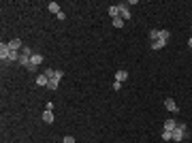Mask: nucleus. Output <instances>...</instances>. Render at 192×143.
I'll list each match as a JSON object with an SVG mask.
<instances>
[{
    "label": "nucleus",
    "instance_id": "13",
    "mask_svg": "<svg viewBox=\"0 0 192 143\" xmlns=\"http://www.w3.org/2000/svg\"><path fill=\"white\" fill-rule=\"evenodd\" d=\"M47 9H49V11H51V13H56V15H58V13L62 11V9H60V4H58V2H49V4H47Z\"/></svg>",
    "mask_w": 192,
    "mask_h": 143
},
{
    "label": "nucleus",
    "instance_id": "10",
    "mask_svg": "<svg viewBox=\"0 0 192 143\" xmlns=\"http://www.w3.org/2000/svg\"><path fill=\"white\" fill-rule=\"evenodd\" d=\"M109 15H111V19H115V17H120V7H118V4H113V7H109Z\"/></svg>",
    "mask_w": 192,
    "mask_h": 143
},
{
    "label": "nucleus",
    "instance_id": "22",
    "mask_svg": "<svg viewBox=\"0 0 192 143\" xmlns=\"http://www.w3.org/2000/svg\"><path fill=\"white\" fill-rule=\"evenodd\" d=\"M56 17H58V19H66V13H64V11H60L58 15H56Z\"/></svg>",
    "mask_w": 192,
    "mask_h": 143
},
{
    "label": "nucleus",
    "instance_id": "2",
    "mask_svg": "<svg viewBox=\"0 0 192 143\" xmlns=\"http://www.w3.org/2000/svg\"><path fill=\"white\" fill-rule=\"evenodd\" d=\"M9 56H11L9 41H2V43H0V58H2V62H9Z\"/></svg>",
    "mask_w": 192,
    "mask_h": 143
},
{
    "label": "nucleus",
    "instance_id": "9",
    "mask_svg": "<svg viewBox=\"0 0 192 143\" xmlns=\"http://www.w3.org/2000/svg\"><path fill=\"white\" fill-rule=\"evenodd\" d=\"M43 122H45V124H51V122H53V111H47V109H45V111H43Z\"/></svg>",
    "mask_w": 192,
    "mask_h": 143
},
{
    "label": "nucleus",
    "instance_id": "20",
    "mask_svg": "<svg viewBox=\"0 0 192 143\" xmlns=\"http://www.w3.org/2000/svg\"><path fill=\"white\" fill-rule=\"evenodd\" d=\"M111 88H113L115 92H120V90H122V84H120V81H113V85H111Z\"/></svg>",
    "mask_w": 192,
    "mask_h": 143
},
{
    "label": "nucleus",
    "instance_id": "19",
    "mask_svg": "<svg viewBox=\"0 0 192 143\" xmlns=\"http://www.w3.org/2000/svg\"><path fill=\"white\" fill-rule=\"evenodd\" d=\"M162 139H164V141H173V137H171L169 130H162Z\"/></svg>",
    "mask_w": 192,
    "mask_h": 143
},
{
    "label": "nucleus",
    "instance_id": "23",
    "mask_svg": "<svg viewBox=\"0 0 192 143\" xmlns=\"http://www.w3.org/2000/svg\"><path fill=\"white\" fill-rule=\"evenodd\" d=\"M188 47L192 49V36H190V38H188Z\"/></svg>",
    "mask_w": 192,
    "mask_h": 143
},
{
    "label": "nucleus",
    "instance_id": "17",
    "mask_svg": "<svg viewBox=\"0 0 192 143\" xmlns=\"http://www.w3.org/2000/svg\"><path fill=\"white\" fill-rule=\"evenodd\" d=\"M32 54H34V51H32L30 47H26V45H24V49H22V56H28V58H30Z\"/></svg>",
    "mask_w": 192,
    "mask_h": 143
},
{
    "label": "nucleus",
    "instance_id": "7",
    "mask_svg": "<svg viewBox=\"0 0 192 143\" xmlns=\"http://www.w3.org/2000/svg\"><path fill=\"white\" fill-rule=\"evenodd\" d=\"M126 79H128V71H118V73H115V81L124 84Z\"/></svg>",
    "mask_w": 192,
    "mask_h": 143
},
{
    "label": "nucleus",
    "instance_id": "12",
    "mask_svg": "<svg viewBox=\"0 0 192 143\" xmlns=\"http://www.w3.org/2000/svg\"><path fill=\"white\" fill-rule=\"evenodd\" d=\"M169 38H171V32H169V30H160V32H158V41H164V43H167Z\"/></svg>",
    "mask_w": 192,
    "mask_h": 143
},
{
    "label": "nucleus",
    "instance_id": "14",
    "mask_svg": "<svg viewBox=\"0 0 192 143\" xmlns=\"http://www.w3.org/2000/svg\"><path fill=\"white\" fill-rule=\"evenodd\" d=\"M164 45H167L164 41H152V49H154V51H158V49H162Z\"/></svg>",
    "mask_w": 192,
    "mask_h": 143
},
{
    "label": "nucleus",
    "instance_id": "4",
    "mask_svg": "<svg viewBox=\"0 0 192 143\" xmlns=\"http://www.w3.org/2000/svg\"><path fill=\"white\" fill-rule=\"evenodd\" d=\"M9 49H11V51H22V49H24L22 38H11V41H9Z\"/></svg>",
    "mask_w": 192,
    "mask_h": 143
},
{
    "label": "nucleus",
    "instance_id": "18",
    "mask_svg": "<svg viewBox=\"0 0 192 143\" xmlns=\"http://www.w3.org/2000/svg\"><path fill=\"white\" fill-rule=\"evenodd\" d=\"M158 32H160V30H156V28L149 30V38H152V41H158Z\"/></svg>",
    "mask_w": 192,
    "mask_h": 143
},
{
    "label": "nucleus",
    "instance_id": "11",
    "mask_svg": "<svg viewBox=\"0 0 192 143\" xmlns=\"http://www.w3.org/2000/svg\"><path fill=\"white\" fill-rule=\"evenodd\" d=\"M58 85H60V81H58V79H49L47 90H49V92H56V90H58Z\"/></svg>",
    "mask_w": 192,
    "mask_h": 143
},
{
    "label": "nucleus",
    "instance_id": "1",
    "mask_svg": "<svg viewBox=\"0 0 192 143\" xmlns=\"http://www.w3.org/2000/svg\"><path fill=\"white\" fill-rule=\"evenodd\" d=\"M171 137H173V141H175V143L184 141V139L188 137V126H186V124H177V128L171 132Z\"/></svg>",
    "mask_w": 192,
    "mask_h": 143
},
{
    "label": "nucleus",
    "instance_id": "5",
    "mask_svg": "<svg viewBox=\"0 0 192 143\" xmlns=\"http://www.w3.org/2000/svg\"><path fill=\"white\" fill-rule=\"evenodd\" d=\"M120 7V17L126 22V19H130V9H128V4L124 2V4H118Z\"/></svg>",
    "mask_w": 192,
    "mask_h": 143
},
{
    "label": "nucleus",
    "instance_id": "3",
    "mask_svg": "<svg viewBox=\"0 0 192 143\" xmlns=\"http://www.w3.org/2000/svg\"><path fill=\"white\" fill-rule=\"evenodd\" d=\"M164 107H167V111H171V113H179V107H177V103H175L173 98H164Z\"/></svg>",
    "mask_w": 192,
    "mask_h": 143
},
{
    "label": "nucleus",
    "instance_id": "21",
    "mask_svg": "<svg viewBox=\"0 0 192 143\" xmlns=\"http://www.w3.org/2000/svg\"><path fill=\"white\" fill-rule=\"evenodd\" d=\"M62 143H77V141H75L73 137H64V139H62Z\"/></svg>",
    "mask_w": 192,
    "mask_h": 143
},
{
    "label": "nucleus",
    "instance_id": "6",
    "mask_svg": "<svg viewBox=\"0 0 192 143\" xmlns=\"http://www.w3.org/2000/svg\"><path fill=\"white\" fill-rule=\"evenodd\" d=\"M47 84H49V79H47L45 73H43V75H36V85H38V88H47Z\"/></svg>",
    "mask_w": 192,
    "mask_h": 143
},
{
    "label": "nucleus",
    "instance_id": "16",
    "mask_svg": "<svg viewBox=\"0 0 192 143\" xmlns=\"http://www.w3.org/2000/svg\"><path fill=\"white\" fill-rule=\"evenodd\" d=\"M113 26H115V28H124V19H122V17H115V19H113Z\"/></svg>",
    "mask_w": 192,
    "mask_h": 143
},
{
    "label": "nucleus",
    "instance_id": "15",
    "mask_svg": "<svg viewBox=\"0 0 192 143\" xmlns=\"http://www.w3.org/2000/svg\"><path fill=\"white\" fill-rule=\"evenodd\" d=\"M19 64H22L24 69H28V66H30V58H28V56H22V58H19Z\"/></svg>",
    "mask_w": 192,
    "mask_h": 143
},
{
    "label": "nucleus",
    "instance_id": "8",
    "mask_svg": "<svg viewBox=\"0 0 192 143\" xmlns=\"http://www.w3.org/2000/svg\"><path fill=\"white\" fill-rule=\"evenodd\" d=\"M175 128H177V122H175V120H167V122H164V130L173 132Z\"/></svg>",
    "mask_w": 192,
    "mask_h": 143
}]
</instances>
